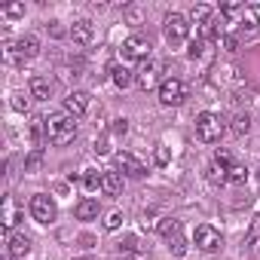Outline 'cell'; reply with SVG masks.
I'll return each instance as SVG.
<instances>
[{
  "label": "cell",
  "instance_id": "cell-15",
  "mask_svg": "<svg viewBox=\"0 0 260 260\" xmlns=\"http://www.w3.org/2000/svg\"><path fill=\"white\" fill-rule=\"evenodd\" d=\"M31 98H37V101H49V95H52V83L46 80V77H31Z\"/></svg>",
  "mask_w": 260,
  "mask_h": 260
},
{
  "label": "cell",
  "instance_id": "cell-1",
  "mask_svg": "<svg viewBox=\"0 0 260 260\" xmlns=\"http://www.w3.org/2000/svg\"><path fill=\"white\" fill-rule=\"evenodd\" d=\"M46 138L55 147H64L77 138V119L71 113H49L46 116Z\"/></svg>",
  "mask_w": 260,
  "mask_h": 260
},
{
  "label": "cell",
  "instance_id": "cell-20",
  "mask_svg": "<svg viewBox=\"0 0 260 260\" xmlns=\"http://www.w3.org/2000/svg\"><path fill=\"white\" fill-rule=\"evenodd\" d=\"M245 248H248V251H257V248H260V214L251 220V226H248V233H245Z\"/></svg>",
  "mask_w": 260,
  "mask_h": 260
},
{
  "label": "cell",
  "instance_id": "cell-19",
  "mask_svg": "<svg viewBox=\"0 0 260 260\" xmlns=\"http://www.w3.org/2000/svg\"><path fill=\"white\" fill-rule=\"evenodd\" d=\"M156 233H159L162 239H172V236H178V233H181V220H178V217H159Z\"/></svg>",
  "mask_w": 260,
  "mask_h": 260
},
{
  "label": "cell",
  "instance_id": "cell-11",
  "mask_svg": "<svg viewBox=\"0 0 260 260\" xmlns=\"http://www.w3.org/2000/svg\"><path fill=\"white\" fill-rule=\"evenodd\" d=\"M7 251H10L13 260H25L31 254V239L25 233H10L7 236Z\"/></svg>",
  "mask_w": 260,
  "mask_h": 260
},
{
  "label": "cell",
  "instance_id": "cell-40",
  "mask_svg": "<svg viewBox=\"0 0 260 260\" xmlns=\"http://www.w3.org/2000/svg\"><path fill=\"white\" fill-rule=\"evenodd\" d=\"M92 150H95V153H107V141H104V138H101V141H95V147H92Z\"/></svg>",
  "mask_w": 260,
  "mask_h": 260
},
{
  "label": "cell",
  "instance_id": "cell-8",
  "mask_svg": "<svg viewBox=\"0 0 260 260\" xmlns=\"http://www.w3.org/2000/svg\"><path fill=\"white\" fill-rule=\"evenodd\" d=\"M193 242H196L199 251H217V248L223 245V236H220V230H214L211 223H199L196 233H193Z\"/></svg>",
  "mask_w": 260,
  "mask_h": 260
},
{
  "label": "cell",
  "instance_id": "cell-35",
  "mask_svg": "<svg viewBox=\"0 0 260 260\" xmlns=\"http://www.w3.org/2000/svg\"><path fill=\"white\" fill-rule=\"evenodd\" d=\"M119 251H128V254L138 251V239H135V236H125V242L119 245Z\"/></svg>",
  "mask_w": 260,
  "mask_h": 260
},
{
  "label": "cell",
  "instance_id": "cell-7",
  "mask_svg": "<svg viewBox=\"0 0 260 260\" xmlns=\"http://www.w3.org/2000/svg\"><path fill=\"white\" fill-rule=\"evenodd\" d=\"M150 49H153V46H150V40H147V37L132 34V37L122 43V49H119V52H122V58H125V61H147V58H150Z\"/></svg>",
  "mask_w": 260,
  "mask_h": 260
},
{
  "label": "cell",
  "instance_id": "cell-13",
  "mask_svg": "<svg viewBox=\"0 0 260 260\" xmlns=\"http://www.w3.org/2000/svg\"><path fill=\"white\" fill-rule=\"evenodd\" d=\"M74 214H77V220H95V217L101 214V202H98L95 196H86V199L77 202Z\"/></svg>",
  "mask_w": 260,
  "mask_h": 260
},
{
  "label": "cell",
  "instance_id": "cell-38",
  "mask_svg": "<svg viewBox=\"0 0 260 260\" xmlns=\"http://www.w3.org/2000/svg\"><path fill=\"white\" fill-rule=\"evenodd\" d=\"M223 46H226V52H236V37H226L223 34Z\"/></svg>",
  "mask_w": 260,
  "mask_h": 260
},
{
  "label": "cell",
  "instance_id": "cell-27",
  "mask_svg": "<svg viewBox=\"0 0 260 260\" xmlns=\"http://www.w3.org/2000/svg\"><path fill=\"white\" fill-rule=\"evenodd\" d=\"M122 16H125V22H128V25H135V28H138V25H144V10H141V7H125V10H122Z\"/></svg>",
  "mask_w": 260,
  "mask_h": 260
},
{
  "label": "cell",
  "instance_id": "cell-23",
  "mask_svg": "<svg viewBox=\"0 0 260 260\" xmlns=\"http://www.w3.org/2000/svg\"><path fill=\"white\" fill-rule=\"evenodd\" d=\"M211 16H214V13H211V7H205V4H199V7H193V10H190V22H196L199 28H202Z\"/></svg>",
  "mask_w": 260,
  "mask_h": 260
},
{
  "label": "cell",
  "instance_id": "cell-31",
  "mask_svg": "<svg viewBox=\"0 0 260 260\" xmlns=\"http://www.w3.org/2000/svg\"><path fill=\"white\" fill-rule=\"evenodd\" d=\"M101 181H104V175H98V172H86V175H83V187H86L89 193H95V190L101 187Z\"/></svg>",
  "mask_w": 260,
  "mask_h": 260
},
{
  "label": "cell",
  "instance_id": "cell-25",
  "mask_svg": "<svg viewBox=\"0 0 260 260\" xmlns=\"http://www.w3.org/2000/svg\"><path fill=\"white\" fill-rule=\"evenodd\" d=\"M0 16H7V19H22V16H25V4H19V0L4 4V7H0Z\"/></svg>",
  "mask_w": 260,
  "mask_h": 260
},
{
  "label": "cell",
  "instance_id": "cell-4",
  "mask_svg": "<svg viewBox=\"0 0 260 260\" xmlns=\"http://www.w3.org/2000/svg\"><path fill=\"white\" fill-rule=\"evenodd\" d=\"M184 98H187V86H184V80H178V77H166L162 86H159V104H162V107H178Z\"/></svg>",
  "mask_w": 260,
  "mask_h": 260
},
{
  "label": "cell",
  "instance_id": "cell-32",
  "mask_svg": "<svg viewBox=\"0 0 260 260\" xmlns=\"http://www.w3.org/2000/svg\"><path fill=\"white\" fill-rule=\"evenodd\" d=\"M119 226H122V211H110V214L104 217V230H107V233H116Z\"/></svg>",
  "mask_w": 260,
  "mask_h": 260
},
{
  "label": "cell",
  "instance_id": "cell-5",
  "mask_svg": "<svg viewBox=\"0 0 260 260\" xmlns=\"http://www.w3.org/2000/svg\"><path fill=\"white\" fill-rule=\"evenodd\" d=\"M113 162H116V172L125 175V178H144L147 175V166L135 153H128V150H116L113 153Z\"/></svg>",
  "mask_w": 260,
  "mask_h": 260
},
{
  "label": "cell",
  "instance_id": "cell-6",
  "mask_svg": "<svg viewBox=\"0 0 260 260\" xmlns=\"http://www.w3.org/2000/svg\"><path fill=\"white\" fill-rule=\"evenodd\" d=\"M31 217H34L37 223H55V217H58V208H55L52 196H46V193H37V196H31Z\"/></svg>",
  "mask_w": 260,
  "mask_h": 260
},
{
  "label": "cell",
  "instance_id": "cell-37",
  "mask_svg": "<svg viewBox=\"0 0 260 260\" xmlns=\"http://www.w3.org/2000/svg\"><path fill=\"white\" fill-rule=\"evenodd\" d=\"M46 28H49V34H52V37H64V34H68V31H64V28H61L58 22H49Z\"/></svg>",
  "mask_w": 260,
  "mask_h": 260
},
{
  "label": "cell",
  "instance_id": "cell-39",
  "mask_svg": "<svg viewBox=\"0 0 260 260\" xmlns=\"http://www.w3.org/2000/svg\"><path fill=\"white\" fill-rule=\"evenodd\" d=\"M156 162H159V166H166V162H169V153H166V147H159V150H156Z\"/></svg>",
  "mask_w": 260,
  "mask_h": 260
},
{
  "label": "cell",
  "instance_id": "cell-22",
  "mask_svg": "<svg viewBox=\"0 0 260 260\" xmlns=\"http://www.w3.org/2000/svg\"><path fill=\"white\" fill-rule=\"evenodd\" d=\"M226 172H230V169H223V166H217V162L211 159V166L205 169V178H208L211 184H226Z\"/></svg>",
  "mask_w": 260,
  "mask_h": 260
},
{
  "label": "cell",
  "instance_id": "cell-34",
  "mask_svg": "<svg viewBox=\"0 0 260 260\" xmlns=\"http://www.w3.org/2000/svg\"><path fill=\"white\" fill-rule=\"evenodd\" d=\"M214 162H217V166H223V169L236 166V162H233V153H230V150H217V153H214Z\"/></svg>",
  "mask_w": 260,
  "mask_h": 260
},
{
  "label": "cell",
  "instance_id": "cell-41",
  "mask_svg": "<svg viewBox=\"0 0 260 260\" xmlns=\"http://www.w3.org/2000/svg\"><path fill=\"white\" fill-rule=\"evenodd\" d=\"M77 260H95V257H77Z\"/></svg>",
  "mask_w": 260,
  "mask_h": 260
},
{
  "label": "cell",
  "instance_id": "cell-9",
  "mask_svg": "<svg viewBox=\"0 0 260 260\" xmlns=\"http://www.w3.org/2000/svg\"><path fill=\"white\" fill-rule=\"evenodd\" d=\"M135 83L147 92V89H153V86H162L159 83V64L153 61V58H147V61H141V68L135 71Z\"/></svg>",
  "mask_w": 260,
  "mask_h": 260
},
{
  "label": "cell",
  "instance_id": "cell-28",
  "mask_svg": "<svg viewBox=\"0 0 260 260\" xmlns=\"http://www.w3.org/2000/svg\"><path fill=\"white\" fill-rule=\"evenodd\" d=\"M13 110H19V113H28L31 110V95H25V92H13Z\"/></svg>",
  "mask_w": 260,
  "mask_h": 260
},
{
  "label": "cell",
  "instance_id": "cell-3",
  "mask_svg": "<svg viewBox=\"0 0 260 260\" xmlns=\"http://www.w3.org/2000/svg\"><path fill=\"white\" fill-rule=\"evenodd\" d=\"M162 34H166V40H169L172 46L184 43V40L190 37V19H187L184 13H169V16L162 19Z\"/></svg>",
  "mask_w": 260,
  "mask_h": 260
},
{
  "label": "cell",
  "instance_id": "cell-14",
  "mask_svg": "<svg viewBox=\"0 0 260 260\" xmlns=\"http://www.w3.org/2000/svg\"><path fill=\"white\" fill-rule=\"evenodd\" d=\"M16 49H19L22 61H31V58H37V55H40V40H37L34 34H25V37H19V40H16Z\"/></svg>",
  "mask_w": 260,
  "mask_h": 260
},
{
  "label": "cell",
  "instance_id": "cell-2",
  "mask_svg": "<svg viewBox=\"0 0 260 260\" xmlns=\"http://www.w3.org/2000/svg\"><path fill=\"white\" fill-rule=\"evenodd\" d=\"M223 132H226V125H223V119H220L217 113L202 110V113L196 116V138H199L202 144H217V141L223 138Z\"/></svg>",
  "mask_w": 260,
  "mask_h": 260
},
{
  "label": "cell",
  "instance_id": "cell-36",
  "mask_svg": "<svg viewBox=\"0 0 260 260\" xmlns=\"http://www.w3.org/2000/svg\"><path fill=\"white\" fill-rule=\"evenodd\" d=\"M113 132L116 135H125L128 132V119H113Z\"/></svg>",
  "mask_w": 260,
  "mask_h": 260
},
{
  "label": "cell",
  "instance_id": "cell-30",
  "mask_svg": "<svg viewBox=\"0 0 260 260\" xmlns=\"http://www.w3.org/2000/svg\"><path fill=\"white\" fill-rule=\"evenodd\" d=\"M40 166H43V150H34V153L25 159V172H28V175H37Z\"/></svg>",
  "mask_w": 260,
  "mask_h": 260
},
{
  "label": "cell",
  "instance_id": "cell-10",
  "mask_svg": "<svg viewBox=\"0 0 260 260\" xmlns=\"http://www.w3.org/2000/svg\"><path fill=\"white\" fill-rule=\"evenodd\" d=\"M86 110H89V92H83V89L68 92V98H64V113H71V116L77 119V116H83Z\"/></svg>",
  "mask_w": 260,
  "mask_h": 260
},
{
  "label": "cell",
  "instance_id": "cell-16",
  "mask_svg": "<svg viewBox=\"0 0 260 260\" xmlns=\"http://www.w3.org/2000/svg\"><path fill=\"white\" fill-rule=\"evenodd\" d=\"M110 80H113L116 89H128V86L135 83V71H128V68H122V64H113V68H110Z\"/></svg>",
  "mask_w": 260,
  "mask_h": 260
},
{
  "label": "cell",
  "instance_id": "cell-24",
  "mask_svg": "<svg viewBox=\"0 0 260 260\" xmlns=\"http://www.w3.org/2000/svg\"><path fill=\"white\" fill-rule=\"evenodd\" d=\"M166 242H169V251H172L175 257H184V254H187V248H190V245H187V239H184L181 233H178V236H172V239H166Z\"/></svg>",
  "mask_w": 260,
  "mask_h": 260
},
{
  "label": "cell",
  "instance_id": "cell-26",
  "mask_svg": "<svg viewBox=\"0 0 260 260\" xmlns=\"http://www.w3.org/2000/svg\"><path fill=\"white\" fill-rule=\"evenodd\" d=\"M248 128H251V116L248 113H236L233 116V135H248Z\"/></svg>",
  "mask_w": 260,
  "mask_h": 260
},
{
  "label": "cell",
  "instance_id": "cell-18",
  "mask_svg": "<svg viewBox=\"0 0 260 260\" xmlns=\"http://www.w3.org/2000/svg\"><path fill=\"white\" fill-rule=\"evenodd\" d=\"M101 190H104L107 196H119V193H122V175H119V172H104Z\"/></svg>",
  "mask_w": 260,
  "mask_h": 260
},
{
  "label": "cell",
  "instance_id": "cell-29",
  "mask_svg": "<svg viewBox=\"0 0 260 260\" xmlns=\"http://www.w3.org/2000/svg\"><path fill=\"white\" fill-rule=\"evenodd\" d=\"M226 181H230V184H245V181H248V169H245V166H239V162H236V166H230Z\"/></svg>",
  "mask_w": 260,
  "mask_h": 260
},
{
  "label": "cell",
  "instance_id": "cell-12",
  "mask_svg": "<svg viewBox=\"0 0 260 260\" xmlns=\"http://www.w3.org/2000/svg\"><path fill=\"white\" fill-rule=\"evenodd\" d=\"M92 34H95V28H92V22H89V19H77V22L68 28V37H71L77 46L92 43Z\"/></svg>",
  "mask_w": 260,
  "mask_h": 260
},
{
  "label": "cell",
  "instance_id": "cell-33",
  "mask_svg": "<svg viewBox=\"0 0 260 260\" xmlns=\"http://www.w3.org/2000/svg\"><path fill=\"white\" fill-rule=\"evenodd\" d=\"M242 13H245L242 4H223V7H220V16H223V19H236V16L242 19Z\"/></svg>",
  "mask_w": 260,
  "mask_h": 260
},
{
  "label": "cell",
  "instance_id": "cell-17",
  "mask_svg": "<svg viewBox=\"0 0 260 260\" xmlns=\"http://www.w3.org/2000/svg\"><path fill=\"white\" fill-rule=\"evenodd\" d=\"M28 135H31V141L37 144V150H40V144H43V141H49V138H46V116H34V119H31Z\"/></svg>",
  "mask_w": 260,
  "mask_h": 260
},
{
  "label": "cell",
  "instance_id": "cell-21",
  "mask_svg": "<svg viewBox=\"0 0 260 260\" xmlns=\"http://www.w3.org/2000/svg\"><path fill=\"white\" fill-rule=\"evenodd\" d=\"M190 58H211V43L208 40H193L190 43Z\"/></svg>",
  "mask_w": 260,
  "mask_h": 260
}]
</instances>
